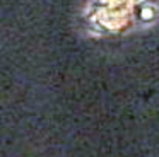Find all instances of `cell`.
Returning a JSON list of instances; mask_svg holds the SVG:
<instances>
[{
	"label": "cell",
	"instance_id": "1",
	"mask_svg": "<svg viewBox=\"0 0 159 157\" xmlns=\"http://www.w3.org/2000/svg\"><path fill=\"white\" fill-rule=\"evenodd\" d=\"M157 7L152 0H93L87 10L91 29L101 36H121L152 24Z\"/></svg>",
	"mask_w": 159,
	"mask_h": 157
}]
</instances>
